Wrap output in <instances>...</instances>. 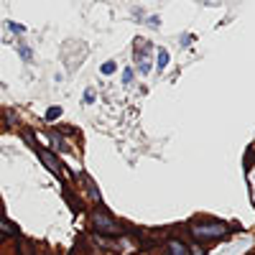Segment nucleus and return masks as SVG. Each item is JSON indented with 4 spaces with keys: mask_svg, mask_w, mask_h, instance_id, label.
Here are the masks:
<instances>
[{
    "mask_svg": "<svg viewBox=\"0 0 255 255\" xmlns=\"http://www.w3.org/2000/svg\"><path fill=\"white\" fill-rule=\"evenodd\" d=\"M191 235L197 240H217L222 235H227V225L222 222H212V225H194L191 227Z\"/></svg>",
    "mask_w": 255,
    "mask_h": 255,
    "instance_id": "obj_1",
    "label": "nucleus"
},
{
    "mask_svg": "<svg viewBox=\"0 0 255 255\" xmlns=\"http://www.w3.org/2000/svg\"><path fill=\"white\" fill-rule=\"evenodd\" d=\"M92 222H95V227H97L100 232H108V235H120V232H123V227H120L115 220H110L105 212H95Z\"/></svg>",
    "mask_w": 255,
    "mask_h": 255,
    "instance_id": "obj_2",
    "label": "nucleus"
},
{
    "mask_svg": "<svg viewBox=\"0 0 255 255\" xmlns=\"http://www.w3.org/2000/svg\"><path fill=\"white\" fill-rule=\"evenodd\" d=\"M33 148H36V153H38V158H41V161H44V163L49 166V171H51L54 176H61V166H59V161H56V158H54L51 153H46L44 148H38V145H33Z\"/></svg>",
    "mask_w": 255,
    "mask_h": 255,
    "instance_id": "obj_3",
    "label": "nucleus"
},
{
    "mask_svg": "<svg viewBox=\"0 0 255 255\" xmlns=\"http://www.w3.org/2000/svg\"><path fill=\"white\" fill-rule=\"evenodd\" d=\"M168 255H189V248L181 240H171L168 243Z\"/></svg>",
    "mask_w": 255,
    "mask_h": 255,
    "instance_id": "obj_4",
    "label": "nucleus"
},
{
    "mask_svg": "<svg viewBox=\"0 0 255 255\" xmlns=\"http://www.w3.org/2000/svg\"><path fill=\"white\" fill-rule=\"evenodd\" d=\"M166 67H168V51H166V49H161V51H158V69L163 72Z\"/></svg>",
    "mask_w": 255,
    "mask_h": 255,
    "instance_id": "obj_5",
    "label": "nucleus"
},
{
    "mask_svg": "<svg viewBox=\"0 0 255 255\" xmlns=\"http://www.w3.org/2000/svg\"><path fill=\"white\" fill-rule=\"evenodd\" d=\"M51 143H54V145L59 148V151H69V145H67V143H64V140H61V138H59L56 133H51Z\"/></svg>",
    "mask_w": 255,
    "mask_h": 255,
    "instance_id": "obj_6",
    "label": "nucleus"
},
{
    "mask_svg": "<svg viewBox=\"0 0 255 255\" xmlns=\"http://www.w3.org/2000/svg\"><path fill=\"white\" fill-rule=\"evenodd\" d=\"M115 69H118V64H115V61H108V64H102L100 72H102V74H113Z\"/></svg>",
    "mask_w": 255,
    "mask_h": 255,
    "instance_id": "obj_7",
    "label": "nucleus"
},
{
    "mask_svg": "<svg viewBox=\"0 0 255 255\" xmlns=\"http://www.w3.org/2000/svg\"><path fill=\"white\" fill-rule=\"evenodd\" d=\"M59 115H61V108H51V110L46 113V120H56Z\"/></svg>",
    "mask_w": 255,
    "mask_h": 255,
    "instance_id": "obj_8",
    "label": "nucleus"
},
{
    "mask_svg": "<svg viewBox=\"0 0 255 255\" xmlns=\"http://www.w3.org/2000/svg\"><path fill=\"white\" fill-rule=\"evenodd\" d=\"M8 28H10L13 33H23V31H26V26H20V23H13V20L8 23Z\"/></svg>",
    "mask_w": 255,
    "mask_h": 255,
    "instance_id": "obj_9",
    "label": "nucleus"
},
{
    "mask_svg": "<svg viewBox=\"0 0 255 255\" xmlns=\"http://www.w3.org/2000/svg\"><path fill=\"white\" fill-rule=\"evenodd\" d=\"M18 51H20V56H23L26 61L31 59V49H28V46H18Z\"/></svg>",
    "mask_w": 255,
    "mask_h": 255,
    "instance_id": "obj_10",
    "label": "nucleus"
},
{
    "mask_svg": "<svg viewBox=\"0 0 255 255\" xmlns=\"http://www.w3.org/2000/svg\"><path fill=\"white\" fill-rule=\"evenodd\" d=\"M130 79H133V72H130V69H125V72H123V82H125V84H130Z\"/></svg>",
    "mask_w": 255,
    "mask_h": 255,
    "instance_id": "obj_11",
    "label": "nucleus"
},
{
    "mask_svg": "<svg viewBox=\"0 0 255 255\" xmlns=\"http://www.w3.org/2000/svg\"><path fill=\"white\" fill-rule=\"evenodd\" d=\"M189 250H191V253H189V255H204V253H202V248H199V245H194V248H189Z\"/></svg>",
    "mask_w": 255,
    "mask_h": 255,
    "instance_id": "obj_12",
    "label": "nucleus"
},
{
    "mask_svg": "<svg viewBox=\"0 0 255 255\" xmlns=\"http://www.w3.org/2000/svg\"><path fill=\"white\" fill-rule=\"evenodd\" d=\"M84 102H95V92H92V90H90L87 95H84Z\"/></svg>",
    "mask_w": 255,
    "mask_h": 255,
    "instance_id": "obj_13",
    "label": "nucleus"
}]
</instances>
